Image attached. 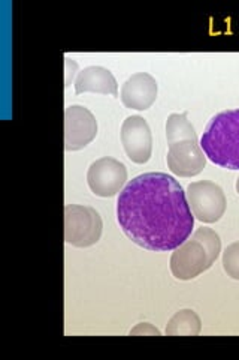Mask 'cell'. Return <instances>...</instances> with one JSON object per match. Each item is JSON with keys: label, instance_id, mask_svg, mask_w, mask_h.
I'll use <instances>...</instances> for the list:
<instances>
[{"label": "cell", "instance_id": "obj_1", "mask_svg": "<svg viewBox=\"0 0 239 360\" xmlns=\"http://www.w3.org/2000/svg\"><path fill=\"white\" fill-rule=\"evenodd\" d=\"M117 219L133 243L156 252L177 250L195 225L183 186L165 173L132 179L120 193Z\"/></svg>", "mask_w": 239, "mask_h": 360}, {"label": "cell", "instance_id": "obj_2", "mask_svg": "<svg viewBox=\"0 0 239 360\" xmlns=\"http://www.w3.org/2000/svg\"><path fill=\"white\" fill-rule=\"evenodd\" d=\"M200 148L211 162L239 170V108L215 115L200 139Z\"/></svg>", "mask_w": 239, "mask_h": 360}, {"label": "cell", "instance_id": "obj_3", "mask_svg": "<svg viewBox=\"0 0 239 360\" xmlns=\"http://www.w3.org/2000/svg\"><path fill=\"white\" fill-rule=\"evenodd\" d=\"M102 218L96 209L81 205L64 207V242L76 248H88L100 240Z\"/></svg>", "mask_w": 239, "mask_h": 360}, {"label": "cell", "instance_id": "obj_4", "mask_svg": "<svg viewBox=\"0 0 239 360\" xmlns=\"http://www.w3.org/2000/svg\"><path fill=\"white\" fill-rule=\"evenodd\" d=\"M187 200L193 217L205 224L220 221L227 206L223 189L210 180L190 184L187 188Z\"/></svg>", "mask_w": 239, "mask_h": 360}, {"label": "cell", "instance_id": "obj_5", "mask_svg": "<svg viewBox=\"0 0 239 360\" xmlns=\"http://www.w3.org/2000/svg\"><path fill=\"white\" fill-rule=\"evenodd\" d=\"M214 263L207 248L193 234L191 239L174 250L170 257V272L177 279L190 281L208 270Z\"/></svg>", "mask_w": 239, "mask_h": 360}, {"label": "cell", "instance_id": "obj_6", "mask_svg": "<svg viewBox=\"0 0 239 360\" xmlns=\"http://www.w3.org/2000/svg\"><path fill=\"white\" fill-rule=\"evenodd\" d=\"M128 180V168L116 158H100L88 168L87 182L97 197H114Z\"/></svg>", "mask_w": 239, "mask_h": 360}, {"label": "cell", "instance_id": "obj_7", "mask_svg": "<svg viewBox=\"0 0 239 360\" xmlns=\"http://www.w3.org/2000/svg\"><path fill=\"white\" fill-rule=\"evenodd\" d=\"M97 135V122L93 112L81 105H71L64 110V149L81 150Z\"/></svg>", "mask_w": 239, "mask_h": 360}, {"label": "cell", "instance_id": "obj_8", "mask_svg": "<svg viewBox=\"0 0 239 360\" xmlns=\"http://www.w3.org/2000/svg\"><path fill=\"white\" fill-rule=\"evenodd\" d=\"M120 139L129 160L135 164L150 161L153 135L148 123L141 116H130L123 122Z\"/></svg>", "mask_w": 239, "mask_h": 360}, {"label": "cell", "instance_id": "obj_9", "mask_svg": "<svg viewBox=\"0 0 239 360\" xmlns=\"http://www.w3.org/2000/svg\"><path fill=\"white\" fill-rule=\"evenodd\" d=\"M166 160L169 170L179 177L198 176L207 165V156L196 140L169 144Z\"/></svg>", "mask_w": 239, "mask_h": 360}, {"label": "cell", "instance_id": "obj_10", "mask_svg": "<svg viewBox=\"0 0 239 360\" xmlns=\"http://www.w3.org/2000/svg\"><path fill=\"white\" fill-rule=\"evenodd\" d=\"M157 90V82L153 75L138 72L128 78V82L121 86L120 98L124 107L144 111L156 103Z\"/></svg>", "mask_w": 239, "mask_h": 360}, {"label": "cell", "instance_id": "obj_11", "mask_svg": "<svg viewBox=\"0 0 239 360\" xmlns=\"http://www.w3.org/2000/svg\"><path fill=\"white\" fill-rule=\"evenodd\" d=\"M86 92L112 95L118 98V84L116 77L107 68L88 66L78 74L75 82V94L81 95Z\"/></svg>", "mask_w": 239, "mask_h": 360}, {"label": "cell", "instance_id": "obj_12", "mask_svg": "<svg viewBox=\"0 0 239 360\" xmlns=\"http://www.w3.org/2000/svg\"><path fill=\"white\" fill-rule=\"evenodd\" d=\"M202 330V321L193 309H181L174 314L166 324V335L170 336H196Z\"/></svg>", "mask_w": 239, "mask_h": 360}, {"label": "cell", "instance_id": "obj_13", "mask_svg": "<svg viewBox=\"0 0 239 360\" xmlns=\"http://www.w3.org/2000/svg\"><path fill=\"white\" fill-rule=\"evenodd\" d=\"M166 139L168 144H174L183 140H196L198 134L195 131V127L191 125L190 120L187 119V112H181V115H170L166 122Z\"/></svg>", "mask_w": 239, "mask_h": 360}, {"label": "cell", "instance_id": "obj_14", "mask_svg": "<svg viewBox=\"0 0 239 360\" xmlns=\"http://www.w3.org/2000/svg\"><path fill=\"white\" fill-rule=\"evenodd\" d=\"M224 272L232 279L239 281V242H233L223 252Z\"/></svg>", "mask_w": 239, "mask_h": 360}, {"label": "cell", "instance_id": "obj_15", "mask_svg": "<svg viewBox=\"0 0 239 360\" xmlns=\"http://www.w3.org/2000/svg\"><path fill=\"white\" fill-rule=\"evenodd\" d=\"M130 335H156V336H161V330L157 328H154L153 324L150 323H139L136 328H133L130 330Z\"/></svg>", "mask_w": 239, "mask_h": 360}, {"label": "cell", "instance_id": "obj_16", "mask_svg": "<svg viewBox=\"0 0 239 360\" xmlns=\"http://www.w3.org/2000/svg\"><path fill=\"white\" fill-rule=\"evenodd\" d=\"M76 70H78L76 62L71 60L69 58H66V84H64L66 87L71 86V83H72V80H74V77H75Z\"/></svg>", "mask_w": 239, "mask_h": 360}, {"label": "cell", "instance_id": "obj_17", "mask_svg": "<svg viewBox=\"0 0 239 360\" xmlns=\"http://www.w3.org/2000/svg\"><path fill=\"white\" fill-rule=\"evenodd\" d=\"M236 191H238V194H239V177L236 180Z\"/></svg>", "mask_w": 239, "mask_h": 360}]
</instances>
